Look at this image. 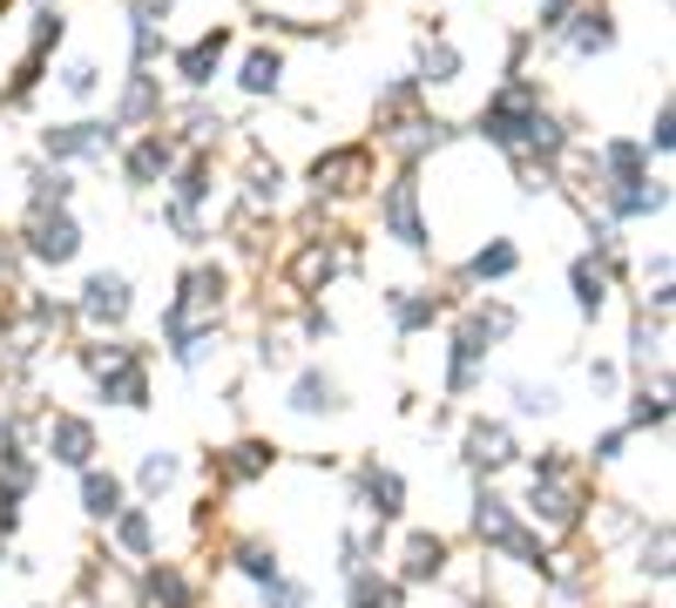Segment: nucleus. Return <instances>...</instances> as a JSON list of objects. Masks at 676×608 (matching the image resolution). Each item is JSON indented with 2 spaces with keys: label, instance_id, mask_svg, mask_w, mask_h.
Instances as JSON below:
<instances>
[{
  "label": "nucleus",
  "instance_id": "obj_16",
  "mask_svg": "<svg viewBox=\"0 0 676 608\" xmlns=\"http://www.w3.org/2000/svg\"><path fill=\"white\" fill-rule=\"evenodd\" d=\"M460 446H467L460 460H467L473 473H494V467H507V460H514V433H507L501 420H473Z\"/></svg>",
  "mask_w": 676,
  "mask_h": 608
},
{
  "label": "nucleus",
  "instance_id": "obj_19",
  "mask_svg": "<svg viewBox=\"0 0 676 608\" xmlns=\"http://www.w3.org/2000/svg\"><path fill=\"white\" fill-rule=\"evenodd\" d=\"M271 467H277V446H271V439H237V446H224V454L210 460L217 480H257V473H271Z\"/></svg>",
  "mask_w": 676,
  "mask_h": 608
},
{
  "label": "nucleus",
  "instance_id": "obj_32",
  "mask_svg": "<svg viewBox=\"0 0 676 608\" xmlns=\"http://www.w3.org/2000/svg\"><path fill=\"white\" fill-rule=\"evenodd\" d=\"M400 601H406L400 582H379V575H366V567L352 575V608H400Z\"/></svg>",
  "mask_w": 676,
  "mask_h": 608
},
{
  "label": "nucleus",
  "instance_id": "obj_33",
  "mask_svg": "<svg viewBox=\"0 0 676 608\" xmlns=\"http://www.w3.org/2000/svg\"><path fill=\"white\" fill-rule=\"evenodd\" d=\"M61 34H68V14L55 8V0H42V14H34V34H27V55H48V48H61Z\"/></svg>",
  "mask_w": 676,
  "mask_h": 608
},
{
  "label": "nucleus",
  "instance_id": "obj_56",
  "mask_svg": "<svg viewBox=\"0 0 676 608\" xmlns=\"http://www.w3.org/2000/svg\"><path fill=\"white\" fill-rule=\"evenodd\" d=\"M0 561H8V554H0Z\"/></svg>",
  "mask_w": 676,
  "mask_h": 608
},
{
  "label": "nucleus",
  "instance_id": "obj_17",
  "mask_svg": "<svg viewBox=\"0 0 676 608\" xmlns=\"http://www.w3.org/2000/svg\"><path fill=\"white\" fill-rule=\"evenodd\" d=\"M481 358H488V339L473 332V324H460L454 345H447V399H467L473 379H481Z\"/></svg>",
  "mask_w": 676,
  "mask_h": 608
},
{
  "label": "nucleus",
  "instance_id": "obj_47",
  "mask_svg": "<svg viewBox=\"0 0 676 608\" xmlns=\"http://www.w3.org/2000/svg\"><path fill=\"white\" fill-rule=\"evenodd\" d=\"M622 446H629V426H609L603 439H595V467H609V460H622Z\"/></svg>",
  "mask_w": 676,
  "mask_h": 608
},
{
  "label": "nucleus",
  "instance_id": "obj_23",
  "mask_svg": "<svg viewBox=\"0 0 676 608\" xmlns=\"http://www.w3.org/2000/svg\"><path fill=\"white\" fill-rule=\"evenodd\" d=\"M603 196H609V210H616V217H656L663 203H669V183H663V176H635V183L603 190Z\"/></svg>",
  "mask_w": 676,
  "mask_h": 608
},
{
  "label": "nucleus",
  "instance_id": "obj_28",
  "mask_svg": "<svg viewBox=\"0 0 676 608\" xmlns=\"http://www.w3.org/2000/svg\"><path fill=\"white\" fill-rule=\"evenodd\" d=\"M277 81H285V55L277 48H251L244 68H237V89L244 95H277Z\"/></svg>",
  "mask_w": 676,
  "mask_h": 608
},
{
  "label": "nucleus",
  "instance_id": "obj_14",
  "mask_svg": "<svg viewBox=\"0 0 676 608\" xmlns=\"http://www.w3.org/2000/svg\"><path fill=\"white\" fill-rule=\"evenodd\" d=\"M48 454H55V467H95V426L82 420V413H55L48 420Z\"/></svg>",
  "mask_w": 676,
  "mask_h": 608
},
{
  "label": "nucleus",
  "instance_id": "obj_21",
  "mask_svg": "<svg viewBox=\"0 0 676 608\" xmlns=\"http://www.w3.org/2000/svg\"><path fill=\"white\" fill-rule=\"evenodd\" d=\"M635 176H650V149L643 142H629V136H616V142H603V190H622V183H635Z\"/></svg>",
  "mask_w": 676,
  "mask_h": 608
},
{
  "label": "nucleus",
  "instance_id": "obj_25",
  "mask_svg": "<svg viewBox=\"0 0 676 608\" xmlns=\"http://www.w3.org/2000/svg\"><path fill=\"white\" fill-rule=\"evenodd\" d=\"M210 170H217V162H210V149H196L190 162H176V170L163 176L170 183V203H190V210H196V203H204L217 183H210Z\"/></svg>",
  "mask_w": 676,
  "mask_h": 608
},
{
  "label": "nucleus",
  "instance_id": "obj_49",
  "mask_svg": "<svg viewBox=\"0 0 676 608\" xmlns=\"http://www.w3.org/2000/svg\"><path fill=\"white\" fill-rule=\"evenodd\" d=\"M643 567H650V575H669V535H663V527H656V541H650Z\"/></svg>",
  "mask_w": 676,
  "mask_h": 608
},
{
  "label": "nucleus",
  "instance_id": "obj_12",
  "mask_svg": "<svg viewBox=\"0 0 676 608\" xmlns=\"http://www.w3.org/2000/svg\"><path fill=\"white\" fill-rule=\"evenodd\" d=\"M345 264H352V257L339 251L332 237H311L305 251H298V264H291V291H298V298H318V291H325V284H332Z\"/></svg>",
  "mask_w": 676,
  "mask_h": 608
},
{
  "label": "nucleus",
  "instance_id": "obj_43",
  "mask_svg": "<svg viewBox=\"0 0 676 608\" xmlns=\"http://www.w3.org/2000/svg\"><path fill=\"white\" fill-rule=\"evenodd\" d=\"M264 608H311V595L298 582H285V575H271L264 582Z\"/></svg>",
  "mask_w": 676,
  "mask_h": 608
},
{
  "label": "nucleus",
  "instance_id": "obj_1",
  "mask_svg": "<svg viewBox=\"0 0 676 608\" xmlns=\"http://www.w3.org/2000/svg\"><path fill=\"white\" fill-rule=\"evenodd\" d=\"M224 291H230V277L224 264H190L176 277V298L163 305V339L176 352V365H204L217 332H224Z\"/></svg>",
  "mask_w": 676,
  "mask_h": 608
},
{
  "label": "nucleus",
  "instance_id": "obj_24",
  "mask_svg": "<svg viewBox=\"0 0 676 608\" xmlns=\"http://www.w3.org/2000/svg\"><path fill=\"white\" fill-rule=\"evenodd\" d=\"M569 291H575V311H582V318H603V305H609V264L575 257V264H569Z\"/></svg>",
  "mask_w": 676,
  "mask_h": 608
},
{
  "label": "nucleus",
  "instance_id": "obj_4",
  "mask_svg": "<svg viewBox=\"0 0 676 608\" xmlns=\"http://www.w3.org/2000/svg\"><path fill=\"white\" fill-rule=\"evenodd\" d=\"M379 230L400 237L413 257H433V230H426V217H420V162H406V170L379 190Z\"/></svg>",
  "mask_w": 676,
  "mask_h": 608
},
{
  "label": "nucleus",
  "instance_id": "obj_34",
  "mask_svg": "<svg viewBox=\"0 0 676 608\" xmlns=\"http://www.w3.org/2000/svg\"><path fill=\"white\" fill-rule=\"evenodd\" d=\"M467 324H473V332H481L488 345H501V339L514 332V305H473V311H467Z\"/></svg>",
  "mask_w": 676,
  "mask_h": 608
},
{
  "label": "nucleus",
  "instance_id": "obj_35",
  "mask_svg": "<svg viewBox=\"0 0 676 608\" xmlns=\"http://www.w3.org/2000/svg\"><path fill=\"white\" fill-rule=\"evenodd\" d=\"M149 595L163 601V608H190V582L176 575L170 561H156V567H149Z\"/></svg>",
  "mask_w": 676,
  "mask_h": 608
},
{
  "label": "nucleus",
  "instance_id": "obj_2",
  "mask_svg": "<svg viewBox=\"0 0 676 608\" xmlns=\"http://www.w3.org/2000/svg\"><path fill=\"white\" fill-rule=\"evenodd\" d=\"M535 115H541V81L535 74H507L501 89L481 102V122H473V136L507 149V156H522L528 129H535Z\"/></svg>",
  "mask_w": 676,
  "mask_h": 608
},
{
  "label": "nucleus",
  "instance_id": "obj_42",
  "mask_svg": "<svg viewBox=\"0 0 676 608\" xmlns=\"http://www.w3.org/2000/svg\"><path fill=\"white\" fill-rule=\"evenodd\" d=\"M237 567H244L251 582H271V575H277V554H271L264 541H244V548H237Z\"/></svg>",
  "mask_w": 676,
  "mask_h": 608
},
{
  "label": "nucleus",
  "instance_id": "obj_27",
  "mask_svg": "<svg viewBox=\"0 0 676 608\" xmlns=\"http://www.w3.org/2000/svg\"><path fill=\"white\" fill-rule=\"evenodd\" d=\"M82 514L89 520H115L123 514V480L102 473V467H82Z\"/></svg>",
  "mask_w": 676,
  "mask_h": 608
},
{
  "label": "nucleus",
  "instance_id": "obj_6",
  "mask_svg": "<svg viewBox=\"0 0 676 608\" xmlns=\"http://www.w3.org/2000/svg\"><path fill=\"white\" fill-rule=\"evenodd\" d=\"M95 372V392L108 399V405H149V358L129 345V352H115V358H102V365H89Z\"/></svg>",
  "mask_w": 676,
  "mask_h": 608
},
{
  "label": "nucleus",
  "instance_id": "obj_18",
  "mask_svg": "<svg viewBox=\"0 0 676 608\" xmlns=\"http://www.w3.org/2000/svg\"><path fill=\"white\" fill-rule=\"evenodd\" d=\"M285 405H291L298 420H318V413H339L345 392H339V379H332V372H318V365H311V372H298V379H291V399H285Z\"/></svg>",
  "mask_w": 676,
  "mask_h": 608
},
{
  "label": "nucleus",
  "instance_id": "obj_20",
  "mask_svg": "<svg viewBox=\"0 0 676 608\" xmlns=\"http://www.w3.org/2000/svg\"><path fill=\"white\" fill-rule=\"evenodd\" d=\"M156 115H163V89H156V74H149V68H136V74H129L123 108H115L108 122H115V129H142V122H156Z\"/></svg>",
  "mask_w": 676,
  "mask_h": 608
},
{
  "label": "nucleus",
  "instance_id": "obj_39",
  "mask_svg": "<svg viewBox=\"0 0 676 608\" xmlns=\"http://www.w3.org/2000/svg\"><path fill=\"white\" fill-rule=\"evenodd\" d=\"M669 420V392L656 386V392H635V405H629V433L635 426H663Z\"/></svg>",
  "mask_w": 676,
  "mask_h": 608
},
{
  "label": "nucleus",
  "instance_id": "obj_45",
  "mask_svg": "<svg viewBox=\"0 0 676 608\" xmlns=\"http://www.w3.org/2000/svg\"><path fill=\"white\" fill-rule=\"evenodd\" d=\"M277 190H285V170H277V162H257L251 170V203H277Z\"/></svg>",
  "mask_w": 676,
  "mask_h": 608
},
{
  "label": "nucleus",
  "instance_id": "obj_11",
  "mask_svg": "<svg viewBox=\"0 0 676 608\" xmlns=\"http://www.w3.org/2000/svg\"><path fill=\"white\" fill-rule=\"evenodd\" d=\"M129 305H136L129 277H123V271H95V277L82 284V305H75V311H82L89 324H123V318H129Z\"/></svg>",
  "mask_w": 676,
  "mask_h": 608
},
{
  "label": "nucleus",
  "instance_id": "obj_48",
  "mask_svg": "<svg viewBox=\"0 0 676 608\" xmlns=\"http://www.w3.org/2000/svg\"><path fill=\"white\" fill-rule=\"evenodd\" d=\"M14 271H21V243L0 230V284H14Z\"/></svg>",
  "mask_w": 676,
  "mask_h": 608
},
{
  "label": "nucleus",
  "instance_id": "obj_30",
  "mask_svg": "<svg viewBox=\"0 0 676 608\" xmlns=\"http://www.w3.org/2000/svg\"><path fill=\"white\" fill-rule=\"evenodd\" d=\"M447 567V541L440 535H413L406 541V582H433Z\"/></svg>",
  "mask_w": 676,
  "mask_h": 608
},
{
  "label": "nucleus",
  "instance_id": "obj_13",
  "mask_svg": "<svg viewBox=\"0 0 676 608\" xmlns=\"http://www.w3.org/2000/svg\"><path fill=\"white\" fill-rule=\"evenodd\" d=\"M230 55V27H210V34H196L190 48H176V74H183V89H210L217 68Z\"/></svg>",
  "mask_w": 676,
  "mask_h": 608
},
{
  "label": "nucleus",
  "instance_id": "obj_52",
  "mask_svg": "<svg viewBox=\"0 0 676 608\" xmlns=\"http://www.w3.org/2000/svg\"><path fill=\"white\" fill-rule=\"evenodd\" d=\"M291 358V339H271L264 332V345H257V365H285Z\"/></svg>",
  "mask_w": 676,
  "mask_h": 608
},
{
  "label": "nucleus",
  "instance_id": "obj_29",
  "mask_svg": "<svg viewBox=\"0 0 676 608\" xmlns=\"http://www.w3.org/2000/svg\"><path fill=\"white\" fill-rule=\"evenodd\" d=\"M514 264H522V251H514L507 237H494V243H481V251L467 257V284H494V277H507Z\"/></svg>",
  "mask_w": 676,
  "mask_h": 608
},
{
  "label": "nucleus",
  "instance_id": "obj_37",
  "mask_svg": "<svg viewBox=\"0 0 676 608\" xmlns=\"http://www.w3.org/2000/svg\"><path fill=\"white\" fill-rule=\"evenodd\" d=\"M115 541H123L129 554H149V541H156V535H149V514H142V507H123V514H115Z\"/></svg>",
  "mask_w": 676,
  "mask_h": 608
},
{
  "label": "nucleus",
  "instance_id": "obj_31",
  "mask_svg": "<svg viewBox=\"0 0 676 608\" xmlns=\"http://www.w3.org/2000/svg\"><path fill=\"white\" fill-rule=\"evenodd\" d=\"M27 183H34L27 190V210H61V203H75V183L61 170H34Z\"/></svg>",
  "mask_w": 676,
  "mask_h": 608
},
{
  "label": "nucleus",
  "instance_id": "obj_50",
  "mask_svg": "<svg viewBox=\"0 0 676 608\" xmlns=\"http://www.w3.org/2000/svg\"><path fill=\"white\" fill-rule=\"evenodd\" d=\"M669 136H676V115H669V102H663V108H656V129H650V149L663 156V149H669Z\"/></svg>",
  "mask_w": 676,
  "mask_h": 608
},
{
  "label": "nucleus",
  "instance_id": "obj_40",
  "mask_svg": "<svg viewBox=\"0 0 676 608\" xmlns=\"http://www.w3.org/2000/svg\"><path fill=\"white\" fill-rule=\"evenodd\" d=\"M61 89H68L75 102H89V95L102 89V68H95V61H68V68H61Z\"/></svg>",
  "mask_w": 676,
  "mask_h": 608
},
{
  "label": "nucleus",
  "instance_id": "obj_15",
  "mask_svg": "<svg viewBox=\"0 0 676 608\" xmlns=\"http://www.w3.org/2000/svg\"><path fill=\"white\" fill-rule=\"evenodd\" d=\"M359 507L386 527V520H400L406 514V480L392 473V467H359Z\"/></svg>",
  "mask_w": 676,
  "mask_h": 608
},
{
  "label": "nucleus",
  "instance_id": "obj_22",
  "mask_svg": "<svg viewBox=\"0 0 676 608\" xmlns=\"http://www.w3.org/2000/svg\"><path fill=\"white\" fill-rule=\"evenodd\" d=\"M386 305H392V324H400V339L426 332L433 318H447V298H440V291H386Z\"/></svg>",
  "mask_w": 676,
  "mask_h": 608
},
{
  "label": "nucleus",
  "instance_id": "obj_10",
  "mask_svg": "<svg viewBox=\"0 0 676 608\" xmlns=\"http://www.w3.org/2000/svg\"><path fill=\"white\" fill-rule=\"evenodd\" d=\"M528 514L548 527V535H569V527L582 520V494L569 486V473H554V480H535L528 486Z\"/></svg>",
  "mask_w": 676,
  "mask_h": 608
},
{
  "label": "nucleus",
  "instance_id": "obj_55",
  "mask_svg": "<svg viewBox=\"0 0 676 608\" xmlns=\"http://www.w3.org/2000/svg\"><path fill=\"white\" fill-rule=\"evenodd\" d=\"M0 21H8V0H0Z\"/></svg>",
  "mask_w": 676,
  "mask_h": 608
},
{
  "label": "nucleus",
  "instance_id": "obj_38",
  "mask_svg": "<svg viewBox=\"0 0 676 608\" xmlns=\"http://www.w3.org/2000/svg\"><path fill=\"white\" fill-rule=\"evenodd\" d=\"M562 405V392H554L548 379L535 386V379H514V413H554Z\"/></svg>",
  "mask_w": 676,
  "mask_h": 608
},
{
  "label": "nucleus",
  "instance_id": "obj_44",
  "mask_svg": "<svg viewBox=\"0 0 676 608\" xmlns=\"http://www.w3.org/2000/svg\"><path fill=\"white\" fill-rule=\"evenodd\" d=\"M170 8H176V0H129V27H156V34H163Z\"/></svg>",
  "mask_w": 676,
  "mask_h": 608
},
{
  "label": "nucleus",
  "instance_id": "obj_36",
  "mask_svg": "<svg viewBox=\"0 0 676 608\" xmlns=\"http://www.w3.org/2000/svg\"><path fill=\"white\" fill-rule=\"evenodd\" d=\"M420 81H460V48H447V41H426Z\"/></svg>",
  "mask_w": 676,
  "mask_h": 608
},
{
  "label": "nucleus",
  "instance_id": "obj_46",
  "mask_svg": "<svg viewBox=\"0 0 676 608\" xmlns=\"http://www.w3.org/2000/svg\"><path fill=\"white\" fill-rule=\"evenodd\" d=\"M569 14H575V0H541V21H535V34H562V27H569Z\"/></svg>",
  "mask_w": 676,
  "mask_h": 608
},
{
  "label": "nucleus",
  "instance_id": "obj_9",
  "mask_svg": "<svg viewBox=\"0 0 676 608\" xmlns=\"http://www.w3.org/2000/svg\"><path fill=\"white\" fill-rule=\"evenodd\" d=\"M115 142H123V129L115 122H61V129H42V149L55 162H82V156H108Z\"/></svg>",
  "mask_w": 676,
  "mask_h": 608
},
{
  "label": "nucleus",
  "instance_id": "obj_7",
  "mask_svg": "<svg viewBox=\"0 0 676 608\" xmlns=\"http://www.w3.org/2000/svg\"><path fill=\"white\" fill-rule=\"evenodd\" d=\"M183 162V136H170V129H149L142 142H129V156H123V176L136 183V190H156L170 170Z\"/></svg>",
  "mask_w": 676,
  "mask_h": 608
},
{
  "label": "nucleus",
  "instance_id": "obj_54",
  "mask_svg": "<svg viewBox=\"0 0 676 608\" xmlns=\"http://www.w3.org/2000/svg\"><path fill=\"white\" fill-rule=\"evenodd\" d=\"M305 339H332V318L325 311H305Z\"/></svg>",
  "mask_w": 676,
  "mask_h": 608
},
{
  "label": "nucleus",
  "instance_id": "obj_8",
  "mask_svg": "<svg viewBox=\"0 0 676 608\" xmlns=\"http://www.w3.org/2000/svg\"><path fill=\"white\" fill-rule=\"evenodd\" d=\"M366 170H373V149L366 142H345V149H325L311 162V190L318 196H352L366 183Z\"/></svg>",
  "mask_w": 676,
  "mask_h": 608
},
{
  "label": "nucleus",
  "instance_id": "obj_26",
  "mask_svg": "<svg viewBox=\"0 0 676 608\" xmlns=\"http://www.w3.org/2000/svg\"><path fill=\"white\" fill-rule=\"evenodd\" d=\"M562 41H569L575 55H609V48H616V21H609L603 8H588V14H569Z\"/></svg>",
  "mask_w": 676,
  "mask_h": 608
},
{
  "label": "nucleus",
  "instance_id": "obj_53",
  "mask_svg": "<svg viewBox=\"0 0 676 608\" xmlns=\"http://www.w3.org/2000/svg\"><path fill=\"white\" fill-rule=\"evenodd\" d=\"M588 386H595V392H609V386H616V365H609V358H595V365H588Z\"/></svg>",
  "mask_w": 676,
  "mask_h": 608
},
{
  "label": "nucleus",
  "instance_id": "obj_51",
  "mask_svg": "<svg viewBox=\"0 0 676 608\" xmlns=\"http://www.w3.org/2000/svg\"><path fill=\"white\" fill-rule=\"evenodd\" d=\"M554 473H569V460H562V446H548V454H535V480H554Z\"/></svg>",
  "mask_w": 676,
  "mask_h": 608
},
{
  "label": "nucleus",
  "instance_id": "obj_41",
  "mask_svg": "<svg viewBox=\"0 0 676 608\" xmlns=\"http://www.w3.org/2000/svg\"><path fill=\"white\" fill-rule=\"evenodd\" d=\"M176 473H183V460H176V454H149V460H142V494H163Z\"/></svg>",
  "mask_w": 676,
  "mask_h": 608
},
{
  "label": "nucleus",
  "instance_id": "obj_5",
  "mask_svg": "<svg viewBox=\"0 0 676 608\" xmlns=\"http://www.w3.org/2000/svg\"><path fill=\"white\" fill-rule=\"evenodd\" d=\"M21 257H34V264H55V271L82 257V223H75V210H68V203H61V210H27Z\"/></svg>",
  "mask_w": 676,
  "mask_h": 608
},
{
  "label": "nucleus",
  "instance_id": "obj_3",
  "mask_svg": "<svg viewBox=\"0 0 676 608\" xmlns=\"http://www.w3.org/2000/svg\"><path fill=\"white\" fill-rule=\"evenodd\" d=\"M473 535H481L494 554H507V561H522V567H535V575H548V548L528 535L522 520H514V507L494 494V486H481V501H473Z\"/></svg>",
  "mask_w": 676,
  "mask_h": 608
}]
</instances>
